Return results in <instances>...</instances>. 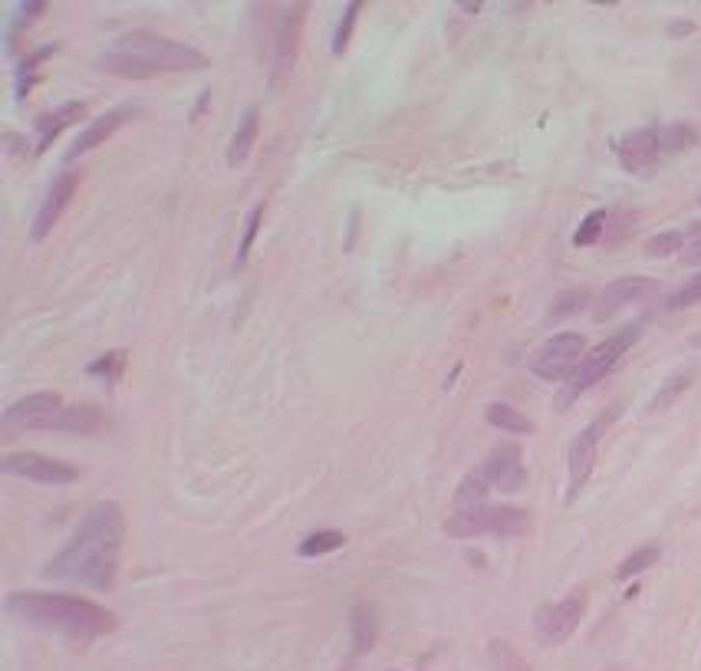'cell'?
Returning <instances> with one entry per match:
<instances>
[{
    "instance_id": "cell-26",
    "label": "cell",
    "mask_w": 701,
    "mask_h": 671,
    "mask_svg": "<svg viewBox=\"0 0 701 671\" xmlns=\"http://www.w3.org/2000/svg\"><path fill=\"white\" fill-rule=\"evenodd\" d=\"M126 362H129L126 349H112V352H106V356H99L96 362H89L86 372L89 375H103L106 382H119L122 372H126Z\"/></svg>"
},
{
    "instance_id": "cell-21",
    "label": "cell",
    "mask_w": 701,
    "mask_h": 671,
    "mask_svg": "<svg viewBox=\"0 0 701 671\" xmlns=\"http://www.w3.org/2000/svg\"><path fill=\"white\" fill-rule=\"evenodd\" d=\"M353 645H356V655H366L372 645H376V635H379V625H376V609L369 602H359L353 606Z\"/></svg>"
},
{
    "instance_id": "cell-17",
    "label": "cell",
    "mask_w": 701,
    "mask_h": 671,
    "mask_svg": "<svg viewBox=\"0 0 701 671\" xmlns=\"http://www.w3.org/2000/svg\"><path fill=\"white\" fill-rule=\"evenodd\" d=\"M103 422L106 418L96 405H66L50 428L53 431H73V435H93V431L103 428Z\"/></svg>"
},
{
    "instance_id": "cell-18",
    "label": "cell",
    "mask_w": 701,
    "mask_h": 671,
    "mask_svg": "<svg viewBox=\"0 0 701 671\" xmlns=\"http://www.w3.org/2000/svg\"><path fill=\"white\" fill-rule=\"evenodd\" d=\"M83 112L86 106L83 102H66V106H60L56 112H47V116H40L37 119V149L43 152L47 145L60 135L66 125H73L76 119H83Z\"/></svg>"
},
{
    "instance_id": "cell-2",
    "label": "cell",
    "mask_w": 701,
    "mask_h": 671,
    "mask_svg": "<svg viewBox=\"0 0 701 671\" xmlns=\"http://www.w3.org/2000/svg\"><path fill=\"white\" fill-rule=\"evenodd\" d=\"M4 609L17 622L33 625V629L70 635V639L79 642L103 639V635L116 632L119 625V616L109 612L106 606L63 593H10Z\"/></svg>"
},
{
    "instance_id": "cell-27",
    "label": "cell",
    "mask_w": 701,
    "mask_h": 671,
    "mask_svg": "<svg viewBox=\"0 0 701 671\" xmlns=\"http://www.w3.org/2000/svg\"><path fill=\"white\" fill-rule=\"evenodd\" d=\"M688 385H692V372H675L672 379H665V385L659 392H655V398L649 402V412H665L678 395H682Z\"/></svg>"
},
{
    "instance_id": "cell-1",
    "label": "cell",
    "mask_w": 701,
    "mask_h": 671,
    "mask_svg": "<svg viewBox=\"0 0 701 671\" xmlns=\"http://www.w3.org/2000/svg\"><path fill=\"white\" fill-rule=\"evenodd\" d=\"M126 540V514L116 500H99L86 510L83 523L76 527L70 543L47 563L43 576L66 579V583H83L89 589L116 586L119 573V553Z\"/></svg>"
},
{
    "instance_id": "cell-7",
    "label": "cell",
    "mask_w": 701,
    "mask_h": 671,
    "mask_svg": "<svg viewBox=\"0 0 701 671\" xmlns=\"http://www.w3.org/2000/svg\"><path fill=\"white\" fill-rule=\"evenodd\" d=\"M586 356V339L580 333H557L530 356V372L544 382H563Z\"/></svg>"
},
{
    "instance_id": "cell-28",
    "label": "cell",
    "mask_w": 701,
    "mask_h": 671,
    "mask_svg": "<svg viewBox=\"0 0 701 671\" xmlns=\"http://www.w3.org/2000/svg\"><path fill=\"white\" fill-rule=\"evenodd\" d=\"M606 221H609V214H606L603 208L593 211V214H586L583 224L576 227V234H573V247H590V244H596L599 237H603V231H606Z\"/></svg>"
},
{
    "instance_id": "cell-35",
    "label": "cell",
    "mask_w": 701,
    "mask_h": 671,
    "mask_svg": "<svg viewBox=\"0 0 701 671\" xmlns=\"http://www.w3.org/2000/svg\"><path fill=\"white\" fill-rule=\"evenodd\" d=\"M688 33H695V24L692 20H675V24H669V37H688Z\"/></svg>"
},
{
    "instance_id": "cell-20",
    "label": "cell",
    "mask_w": 701,
    "mask_h": 671,
    "mask_svg": "<svg viewBox=\"0 0 701 671\" xmlns=\"http://www.w3.org/2000/svg\"><path fill=\"white\" fill-rule=\"evenodd\" d=\"M484 418H488V425L507 431V435H534V422H530V418L514 405L494 402V405H488Z\"/></svg>"
},
{
    "instance_id": "cell-3",
    "label": "cell",
    "mask_w": 701,
    "mask_h": 671,
    "mask_svg": "<svg viewBox=\"0 0 701 671\" xmlns=\"http://www.w3.org/2000/svg\"><path fill=\"white\" fill-rule=\"evenodd\" d=\"M211 60L201 50L188 43L158 37L149 30L126 33L109 53L99 56V70L122 79H152L162 73H201L208 70Z\"/></svg>"
},
{
    "instance_id": "cell-31",
    "label": "cell",
    "mask_w": 701,
    "mask_h": 671,
    "mask_svg": "<svg viewBox=\"0 0 701 671\" xmlns=\"http://www.w3.org/2000/svg\"><path fill=\"white\" fill-rule=\"evenodd\" d=\"M695 303H701V270L695 277H688L682 287H678L672 297L665 300L669 310H688V306H695Z\"/></svg>"
},
{
    "instance_id": "cell-13",
    "label": "cell",
    "mask_w": 701,
    "mask_h": 671,
    "mask_svg": "<svg viewBox=\"0 0 701 671\" xmlns=\"http://www.w3.org/2000/svg\"><path fill=\"white\" fill-rule=\"evenodd\" d=\"M76 188H79V175H76V172H63V175L53 178L47 198H43L37 218H33V227H30V237H33V241H43V237H47V234L53 231V227L60 224L63 211L70 208V201H73V195H76Z\"/></svg>"
},
{
    "instance_id": "cell-15",
    "label": "cell",
    "mask_w": 701,
    "mask_h": 671,
    "mask_svg": "<svg viewBox=\"0 0 701 671\" xmlns=\"http://www.w3.org/2000/svg\"><path fill=\"white\" fill-rule=\"evenodd\" d=\"M303 17H307V4H293L287 14L277 20V40H274V73L277 76H284L293 66V60H297Z\"/></svg>"
},
{
    "instance_id": "cell-29",
    "label": "cell",
    "mask_w": 701,
    "mask_h": 671,
    "mask_svg": "<svg viewBox=\"0 0 701 671\" xmlns=\"http://www.w3.org/2000/svg\"><path fill=\"white\" fill-rule=\"evenodd\" d=\"M586 303H590V293H586V290H567V293H560V297L553 300V306H550V320H553V323H557V320H567V316L586 310Z\"/></svg>"
},
{
    "instance_id": "cell-30",
    "label": "cell",
    "mask_w": 701,
    "mask_h": 671,
    "mask_svg": "<svg viewBox=\"0 0 701 671\" xmlns=\"http://www.w3.org/2000/svg\"><path fill=\"white\" fill-rule=\"evenodd\" d=\"M491 658H494V665L497 671H534L527 665V658L524 655H517L511 642H504V639H494L491 642Z\"/></svg>"
},
{
    "instance_id": "cell-34",
    "label": "cell",
    "mask_w": 701,
    "mask_h": 671,
    "mask_svg": "<svg viewBox=\"0 0 701 671\" xmlns=\"http://www.w3.org/2000/svg\"><path fill=\"white\" fill-rule=\"evenodd\" d=\"M359 7H363V4H346V10H343V20H339L336 37H333V53H336V56L349 47V40H353V27H356Z\"/></svg>"
},
{
    "instance_id": "cell-37",
    "label": "cell",
    "mask_w": 701,
    "mask_h": 671,
    "mask_svg": "<svg viewBox=\"0 0 701 671\" xmlns=\"http://www.w3.org/2000/svg\"><path fill=\"white\" fill-rule=\"evenodd\" d=\"M692 346H695V349H701V333H695V336H692Z\"/></svg>"
},
{
    "instance_id": "cell-33",
    "label": "cell",
    "mask_w": 701,
    "mask_h": 671,
    "mask_svg": "<svg viewBox=\"0 0 701 671\" xmlns=\"http://www.w3.org/2000/svg\"><path fill=\"white\" fill-rule=\"evenodd\" d=\"M682 244H685L682 231H662L646 241V254L649 257H669V254H675V250H682Z\"/></svg>"
},
{
    "instance_id": "cell-24",
    "label": "cell",
    "mask_w": 701,
    "mask_h": 671,
    "mask_svg": "<svg viewBox=\"0 0 701 671\" xmlns=\"http://www.w3.org/2000/svg\"><path fill=\"white\" fill-rule=\"evenodd\" d=\"M339 547H346V533H339V530H316V533H310V537L300 543L297 553L300 556H323V553H333Z\"/></svg>"
},
{
    "instance_id": "cell-14",
    "label": "cell",
    "mask_w": 701,
    "mask_h": 671,
    "mask_svg": "<svg viewBox=\"0 0 701 671\" xmlns=\"http://www.w3.org/2000/svg\"><path fill=\"white\" fill-rule=\"evenodd\" d=\"M655 290H659V283L649 280V277H619V280H613L596 300V320H609V316H616L619 310H626V306L652 297Z\"/></svg>"
},
{
    "instance_id": "cell-9",
    "label": "cell",
    "mask_w": 701,
    "mask_h": 671,
    "mask_svg": "<svg viewBox=\"0 0 701 671\" xmlns=\"http://www.w3.org/2000/svg\"><path fill=\"white\" fill-rule=\"evenodd\" d=\"M0 471L7 477H24V481L33 484H50V487H60V484H73L79 481V471L73 464L66 461H56L47 458V454H37V451H20V454H7L0 461Z\"/></svg>"
},
{
    "instance_id": "cell-32",
    "label": "cell",
    "mask_w": 701,
    "mask_h": 671,
    "mask_svg": "<svg viewBox=\"0 0 701 671\" xmlns=\"http://www.w3.org/2000/svg\"><path fill=\"white\" fill-rule=\"evenodd\" d=\"M260 218H264V204H254L251 214H247V221H244V237H241V244H237V264H244L247 254H251L257 231H260Z\"/></svg>"
},
{
    "instance_id": "cell-11",
    "label": "cell",
    "mask_w": 701,
    "mask_h": 671,
    "mask_svg": "<svg viewBox=\"0 0 701 671\" xmlns=\"http://www.w3.org/2000/svg\"><path fill=\"white\" fill-rule=\"evenodd\" d=\"M662 155H665V149H662L659 125L636 129L619 142V165H623L629 175H652L655 168H659Z\"/></svg>"
},
{
    "instance_id": "cell-4",
    "label": "cell",
    "mask_w": 701,
    "mask_h": 671,
    "mask_svg": "<svg viewBox=\"0 0 701 671\" xmlns=\"http://www.w3.org/2000/svg\"><path fill=\"white\" fill-rule=\"evenodd\" d=\"M636 339H639V326H626L586 352V356L580 359V366L567 375V385H563V392L557 395V408H567L583 392H590L596 382H603L606 375L623 362V356L632 349Z\"/></svg>"
},
{
    "instance_id": "cell-10",
    "label": "cell",
    "mask_w": 701,
    "mask_h": 671,
    "mask_svg": "<svg viewBox=\"0 0 701 671\" xmlns=\"http://www.w3.org/2000/svg\"><path fill=\"white\" fill-rule=\"evenodd\" d=\"M63 395L60 392H33L20 398L10 408H4L0 425L7 431H27V428H50L63 412Z\"/></svg>"
},
{
    "instance_id": "cell-19",
    "label": "cell",
    "mask_w": 701,
    "mask_h": 671,
    "mask_svg": "<svg viewBox=\"0 0 701 671\" xmlns=\"http://www.w3.org/2000/svg\"><path fill=\"white\" fill-rule=\"evenodd\" d=\"M257 132H260V112H257V106H251V109H244L241 122H237V132H234L231 149H228V165L247 162V155H251L254 142H257Z\"/></svg>"
},
{
    "instance_id": "cell-16",
    "label": "cell",
    "mask_w": 701,
    "mask_h": 671,
    "mask_svg": "<svg viewBox=\"0 0 701 671\" xmlns=\"http://www.w3.org/2000/svg\"><path fill=\"white\" fill-rule=\"evenodd\" d=\"M129 116H132V109H112V112H106V116H99V119H93L86 125L83 132L76 135V142H73V149L66 152V158H79V155H86V152H93L96 145H103L106 139H112V135H116L122 125L129 122Z\"/></svg>"
},
{
    "instance_id": "cell-5",
    "label": "cell",
    "mask_w": 701,
    "mask_h": 671,
    "mask_svg": "<svg viewBox=\"0 0 701 671\" xmlns=\"http://www.w3.org/2000/svg\"><path fill=\"white\" fill-rule=\"evenodd\" d=\"M530 530V517L527 510L520 507H465L455 510L445 520V533L458 540H471V537H520V533Z\"/></svg>"
},
{
    "instance_id": "cell-25",
    "label": "cell",
    "mask_w": 701,
    "mask_h": 671,
    "mask_svg": "<svg viewBox=\"0 0 701 671\" xmlns=\"http://www.w3.org/2000/svg\"><path fill=\"white\" fill-rule=\"evenodd\" d=\"M659 556H662V550L655 547H639L636 553H629L623 563L616 566V579H632V576H639V573H646L649 566H655L659 563Z\"/></svg>"
},
{
    "instance_id": "cell-6",
    "label": "cell",
    "mask_w": 701,
    "mask_h": 671,
    "mask_svg": "<svg viewBox=\"0 0 701 671\" xmlns=\"http://www.w3.org/2000/svg\"><path fill=\"white\" fill-rule=\"evenodd\" d=\"M619 412H623V405H609V412L593 418V422L570 441V451H567V474H570L567 504H573V500L580 497V491L586 487V481H590V474L596 468V448H599V441H603V435L609 431V425H613L616 418H619Z\"/></svg>"
},
{
    "instance_id": "cell-36",
    "label": "cell",
    "mask_w": 701,
    "mask_h": 671,
    "mask_svg": "<svg viewBox=\"0 0 701 671\" xmlns=\"http://www.w3.org/2000/svg\"><path fill=\"white\" fill-rule=\"evenodd\" d=\"M682 260H685V264H701V237H698V241H692V244H688L685 247V254H682Z\"/></svg>"
},
{
    "instance_id": "cell-22",
    "label": "cell",
    "mask_w": 701,
    "mask_h": 671,
    "mask_svg": "<svg viewBox=\"0 0 701 671\" xmlns=\"http://www.w3.org/2000/svg\"><path fill=\"white\" fill-rule=\"evenodd\" d=\"M488 491H491V481H488V474H484V468L471 471V474L461 477V484H458V491H455V507L458 510L481 507L484 497H488Z\"/></svg>"
},
{
    "instance_id": "cell-12",
    "label": "cell",
    "mask_w": 701,
    "mask_h": 671,
    "mask_svg": "<svg viewBox=\"0 0 701 671\" xmlns=\"http://www.w3.org/2000/svg\"><path fill=\"white\" fill-rule=\"evenodd\" d=\"M484 474H488L491 487L504 494H514L527 484V468H524V451L514 441H504V445L491 448L488 461H484Z\"/></svg>"
},
{
    "instance_id": "cell-8",
    "label": "cell",
    "mask_w": 701,
    "mask_h": 671,
    "mask_svg": "<svg viewBox=\"0 0 701 671\" xmlns=\"http://www.w3.org/2000/svg\"><path fill=\"white\" fill-rule=\"evenodd\" d=\"M586 602H590L586 586H576V589H570V596H563L560 602H553V606L540 609L537 612V635L547 645H563L576 629H580V622L586 616Z\"/></svg>"
},
{
    "instance_id": "cell-23",
    "label": "cell",
    "mask_w": 701,
    "mask_h": 671,
    "mask_svg": "<svg viewBox=\"0 0 701 671\" xmlns=\"http://www.w3.org/2000/svg\"><path fill=\"white\" fill-rule=\"evenodd\" d=\"M659 135H662V149L665 152H685L698 145V129L688 122H672V125H659Z\"/></svg>"
}]
</instances>
